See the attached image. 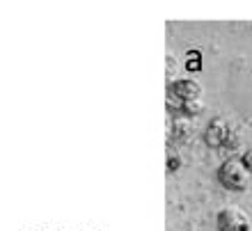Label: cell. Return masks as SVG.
Returning <instances> with one entry per match:
<instances>
[{
  "label": "cell",
  "instance_id": "obj_1",
  "mask_svg": "<svg viewBox=\"0 0 252 231\" xmlns=\"http://www.w3.org/2000/svg\"><path fill=\"white\" fill-rule=\"evenodd\" d=\"M250 176L241 158H229L218 167V181L225 190L232 192H246L250 190Z\"/></svg>",
  "mask_w": 252,
  "mask_h": 231
},
{
  "label": "cell",
  "instance_id": "obj_2",
  "mask_svg": "<svg viewBox=\"0 0 252 231\" xmlns=\"http://www.w3.org/2000/svg\"><path fill=\"white\" fill-rule=\"evenodd\" d=\"M204 142L211 149H225V146H234L236 144V135H234L232 126L227 124L222 117H216L209 121L204 131Z\"/></svg>",
  "mask_w": 252,
  "mask_h": 231
},
{
  "label": "cell",
  "instance_id": "obj_3",
  "mask_svg": "<svg viewBox=\"0 0 252 231\" xmlns=\"http://www.w3.org/2000/svg\"><path fill=\"white\" fill-rule=\"evenodd\" d=\"M216 227H218V231H250L252 222L250 215L246 211H241L239 206H227L218 213Z\"/></svg>",
  "mask_w": 252,
  "mask_h": 231
},
{
  "label": "cell",
  "instance_id": "obj_4",
  "mask_svg": "<svg viewBox=\"0 0 252 231\" xmlns=\"http://www.w3.org/2000/svg\"><path fill=\"white\" fill-rule=\"evenodd\" d=\"M167 131H170V138L174 142H188L192 138V133H195V124H192L190 117H177L170 119V126H167Z\"/></svg>",
  "mask_w": 252,
  "mask_h": 231
},
{
  "label": "cell",
  "instance_id": "obj_5",
  "mask_svg": "<svg viewBox=\"0 0 252 231\" xmlns=\"http://www.w3.org/2000/svg\"><path fill=\"white\" fill-rule=\"evenodd\" d=\"M167 94L174 96V99H179V101L199 99V85L192 78H179V80H174L172 85H170Z\"/></svg>",
  "mask_w": 252,
  "mask_h": 231
},
{
  "label": "cell",
  "instance_id": "obj_6",
  "mask_svg": "<svg viewBox=\"0 0 252 231\" xmlns=\"http://www.w3.org/2000/svg\"><path fill=\"white\" fill-rule=\"evenodd\" d=\"M204 110V103H202V99H190V101H184L181 103V110H179V115L181 117H195V115H199Z\"/></svg>",
  "mask_w": 252,
  "mask_h": 231
},
{
  "label": "cell",
  "instance_id": "obj_7",
  "mask_svg": "<svg viewBox=\"0 0 252 231\" xmlns=\"http://www.w3.org/2000/svg\"><path fill=\"white\" fill-rule=\"evenodd\" d=\"M179 167H181L179 151H174L172 146H167V172H177Z\"/></svg>",
  "mask_w": 252,
  "mask_h": 231
},
{
  "label": "cell",
  "instance_id": "obj_8",
  "mask_svg": "<svg viewBox=\"0 0 252 231\" xmlns=\"http://www.w3.org/2000/svg\"><path fill=\"white\" fill-rule=\"evenodd\" d=\"M186 59H188V62H186L188 69H195V71H197L199 66H202V64H199V62H202V55H199V51H188Z\"/></svg>",
  "mask_w": 252,
  "mask_h": 231
},
{
  "label": "cell",
  "instance_id": "obj_9",
  "mask_svg": "<svg viewBox=\"0 0 252 231\" xmlns=\"http://www.w3.org/2000/svg\"><path fill=\"white\" fill-rule=\"evenodd\" d=\"M241 160H243V165H246V170L252 174V149L250 151H246L243 156H241Z\"/></svg>",
  "mask_w": 252,
  "mask_h": 231
}]
</instances>
